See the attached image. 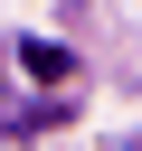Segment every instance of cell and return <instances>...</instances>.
Returning <instances> with one entry per match:
<instances>
[{
	"mask_svg": "<svg viewBox=\"0 0 142 151\" xmlns=\"http://www.w3.org/2000/svg\"><path fill=\"white\" fill-rule=\"evenodd\" d=\"M19 66H28V76H47V85H57V76H66V47H47V38H28V47H19Z\"/></svg>",
	"mask_w": 142,
	"mask_h": 151,
	"instance_id": "6da1fadb",
	"label": "cell"
},
{
	"mask_svg": "<svg viewBox=\"0 0 142 151\" xmlns=\"http://www.w3.org/2000/svg\"><path fill=\"white\" fill-rule=\"evenodd\" d=\"M133 151H142V142H133Z\"/></svg>",
	"mask_w": 142,
	"mask_h": 151,
	"instance_id": "7a4b0ae2",
	"label": "cell"
}]
</instances>
